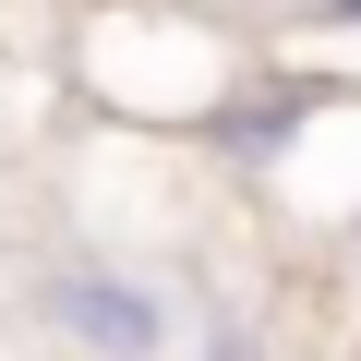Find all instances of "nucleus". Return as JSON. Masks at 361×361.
<instances>
[{"instance_id": "f257e3e1", "label": "nucleus", "mask_w": 361, "mask_h": 361, "mask_svg": "<svg viewBox=\"0 0 361 361\" xmlns=\"http://www.w3.org/2000/svg\"><path fill=\"white\" fill-rule=\"evenodd\" d=\"M73 85L109 109V121H193L241 85V49L193 13H169V0H97L85 37H73Z\"/></svg>"}, {"instance_id": "7ed1b4c3", "label": "nucleus", "mask_w": 361, "mask_h": 361, "mask_svg": "<svg viewBox=\"0 0 361 361\" xmlns=\"http://www.w3.org/2000/svg\"><path fill=\"white\" fill-rule=\"evenodd\" d=\"M180 349H193V361H265V325H253L241 301H205V313H193V337H180Z\"/></svg>"}, {"instance_id": "f03ea898", "label": "nucleus", "mask_w": 361, "mask_h": 361, "mask_svg": "<svg viewBox=\"0 0 361 361\" xmlns=\"http://www.w3.org/2000/svg\"><path fill=\"white\" fill-rule=\"evenodd\" d=\"M37 325L73 349V361H169L193 337V301H180L157 265H121V253H73L37 277Z\"/></svg>"}]
</instances>
